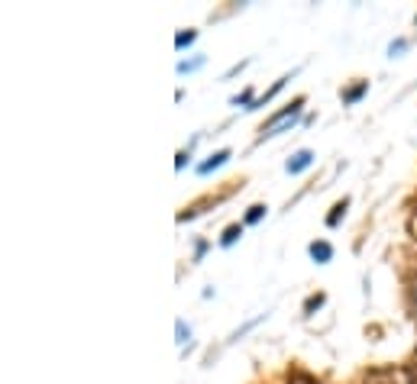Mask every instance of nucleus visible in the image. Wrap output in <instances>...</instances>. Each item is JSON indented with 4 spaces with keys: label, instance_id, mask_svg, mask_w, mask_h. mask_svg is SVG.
<instances>
[{
    "label": "nucleus",
    "instance_id": "f257e3e1",
    "mask_svg": "<svg viewBox=\"0 0 417 384\" xmlns=\"http://www.w3.org/2000/svg\"><path fill=\"white\" fill-rule=\"evenodd\" d=\"M301 104H304V101H294L288 110H282V113H275V117H272L266 126H262V136H275L278 129H282V126L294 123V120H298V113H301Z\"/></svg>",
    "mask_w": 417,
    "mask_h": 384
},
{
    "label": "nucleus",
    "instance_id": "f03ea898",
    "mask_svg": "<svg viewBox=\"0 0 417 384\" xmlns=\"http://www.w3.org/2000/svg\"><path fill=\"white\" fill-rule=\"evenodd\" d=\"M366 384H398V378H395V371H388V368H372L366 375Z\"/></svg>",
    "mask_w": 417,
    "mask_h": 384
},
{
    "label": "nucleus",
    "instance_id": "7ed1b4c3",
    "mask_svg": "<svg viewBox=\"0 0 417 384\" xmlns=\"http://www.w3.org/2000/svg\"><path fill=\"white\" fill-rule=\"evenodd\" d=\"M310 162H314V155H310L308 149H301L298 155H294V159L288 162V171H292V175H298V171H304V168H308Z\"/></svg>",
    "mask_w": 417,
    "mask_h": 384
},
{
    "label": "nucleus",
    "instance_id": "20e7f679",
    "mask_svg": "<svg viewBox=\"0 0 417 384\" xmlns=\"http://www.w3.org/2000/svg\"><path fill=\"white\" fill-rule=\"evenodd\" d=\"M226 159H230V152H217V155H210V162H204V165H200L198 168V171H200V175H207V171H214V168H220V165H224V162Z\"/></svg>",
    "mask_w": 417,
    "mask_h": 384
},
{
    "label": "nucleus",
    "instance_id": "39448f33",
    "mask_svg": "<svg viewBox=\"0 0 417 384\" xmlns=\"http://www.w3.org/2000/svg\"><path fill=\"white\" fill-rule=\"evenodd\" d=\"M310 255H314V259H317V262H330V255H334V249H330V246H327V243H314V246H310Z\"/></svg>",
    "mask_w": 417,
    "mask_h": 384
},
{
    "label": "nucleus",
    "instance_id": "423d86ee",
    "mask_svg": "<svg viewBox=\"0 0 417 384\" xmlns=\"http://www.w3.org/2000/svg\"><path fill=\"white\" fill-rule=\"evenodd\" d=\"M346 207H350V201H340V204H336V207H334V213L327 217V223H330V226H336V223H340V217L346 213Z\"/></svg>",
    "mask_w": 417,
    "mask_h": 384
},
{
    "label": "nucleus",
    "instance_id": "0eeeda50",
    "mask_svg": "<svg viewBox=\"0 0 417 384\" xmlns=\"http://www.w3.org/2000/svg\"><path fill=\"white\" fill-rule=\"evenodd\" d=\"M408 233H411V239H417V204H414V210H411V217H408Z\"/></svg>",
    "mask_w": 417,
    "mask_h": 384
},
{
    "label": "nucleus",
    "instance_id": "6e6552de",
    "mask_svg": "<svg viewBox=\"0 0 417 384\" xmlns=\"http://www.w3.org/2000/svg\"><path fill=\"white\" fill-rule=\"evenodd\" d=\"M242 233V226H230V229H226V233H224V246H230V243H233V239H236V236H240Z\"/></svg>",
    "mask_w": 417,
    "mask_h": 384
},
{
    "label": "nucleus",
    "instance_id": "1a4fd4ad",
    "mask_svg": "<svg viewBox=\"0 0 417 384\" xmlns=\"http://www.w3.org/2000/svg\"><path fill=\"white\" fill-rule=\"evenodd\" d=\"M262 213H266V207H249V217H246V223H256Z\"/></svg>",
    "mask_w": 417,
    "mask_h": 384
},
{
    "label": "nucleus",
    "instance_id": "9d476101",
    "mask_svg": "<svg viewBox=\"0 0 417 384\" xmlns=\"http://www.w3.org/2000/svg\"><path fill=\"white\" fill-rule=\"evenodd\" d=\"M178 49H182V45H188V42H194V33H178Z\"/></svg>",
    "mask_w": 417,
    "mask_h": 384
},
{
    "label": "nucleus",
    "instance_id": "9b49d317",
    "mask_svg": "<svg viewBox=\"0 0 417 384\" xmlns=\"http://www.w3.org/2000/svg\"><path fill=\"white\" fill-rule=\"evenodd\" d=\"M404 375H408V384H417V362H414V365H408Z\"/></svg>",
    "mask_w": 417,
    "mask_h": 384
},
{
    "label": "nucleus",
    "instance_id": "f8f14e48",
    "mask_svg": "<svg viewBox=\"0 0 417 384\" xmlns=\"http://www.w3.org/2000/svg\"><path fill=\"white\" fill-rule=\"evenodd\" d=\"M292 384H320V381H314V378H304V375H294Z\"/></svg>",
    "mask_w": 417,
    "mask_h": 384
},
{
    "label": "nucleus",
    "instance_id": "ddd939ff",
    "mask_svg": "<svg viewBox=\"0 0 417 384\" xmlns=\"http://www.w3.org/2000/svg\"><path fill=\"white\" fill-rule=\"evenodd\" d=\"M362 91H366V84H359V87H353V91L346 94V101H356V97H359V94H362Z\"/></svg>",
    "mask_w": 417,
    "mask_h": 384
},
{
    "label": "nucleus",
    "instance_id": "4468645a",
    "mask_svg": "<svg viewBox=\"0 0 417 384\" xmlns=\"http://www.w3.org/2000/svg\"><path fill=\"white\" fill-rule=\"evenodd\" d=\"M411 304H414V310H417V281H414V287H411Z\"/></svg>",
    "mask_w": 417,
    "mask_h": 384
}]
</instances>
